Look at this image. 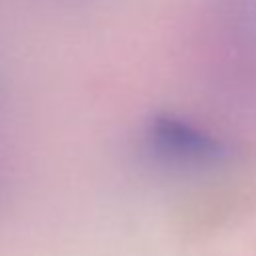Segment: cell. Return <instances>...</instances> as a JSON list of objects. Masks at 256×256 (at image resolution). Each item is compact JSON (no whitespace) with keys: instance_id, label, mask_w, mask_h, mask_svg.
Returning <instances> with one entry per match:
<instances>
[{"instance_id":"cell-1","label":"cell","mask_w":256,"mask_h":256,"mask_svg":"<svg viewBox=\"0 0 256 256\" xmlns=\"http://www.w3.org/2000/svg\"><path fill=\"white\" fill-rule=\"evenodd\" d=\"M152 140L156 150H160V154H166L178 160L204 162V160H214L220 154L216 140L202 134L194 126L168 120V118L156 124Z\"/></svg>"}]
</instances>
